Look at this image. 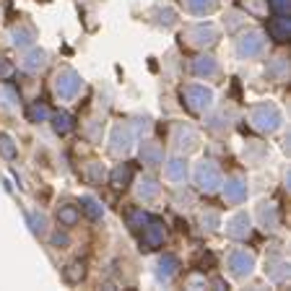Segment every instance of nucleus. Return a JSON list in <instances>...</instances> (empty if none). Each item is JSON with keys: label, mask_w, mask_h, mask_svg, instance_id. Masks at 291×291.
Returning a JSON list of instances; mask_svg holds the SVG:
<instances>
[{"label": "nucleus", "mask_w": 291, "mask_h": 291, "mask_svg": "<svg viewBox=\"0 0 291 291\" xmlns=\"http://www.w3.org/2000/svg\"><path fill=\"white\" fill-rule=\"evenodd\" d=\"M250 122H252V125H255L257 130H263V133H273V130H278V128H281L283 115H281V110H278L275 104L263 102V104L252 107V112H250Z\"/></svg>", "instance_id": "1"}, {"label": "nucleus", "mask_w": 291, "mask_h": 291, "mask_svg": "<svg viewBox=\"0 0 291 291\" xmlns=\"http://www.w3.org/2000/svg\"><path fill=\"white\" fill-rule=\"evenodd\" d=\"M81 88H83V81H81V75L75 73L73 68H63L55 75V94H57V99H65V102L75 99Z\"/></svg>", "instance_id": "2"}, {"label": "nucleus", "mask_w": 291, "mask_h": 291, "mask_svg": "<svg viewBox=\"0 0 291 291\" xmlns=\"http://www.w3.org/2000/svg\"><path fill=\"white\" fill-rule=\"evenodd\" d=\"M185 104L190 107L192 112H206L211 110V104H213V91L208 86H201V83H192L185 88Z\"/></svg>", "instance_id": "3"}, {"label": "nucleus", "mask_w": 291, "mask_h": 291, "mask_svg": "<svg viewBox=\"0 0 291 291\" xmlns=\"http://www.w3.org/2000/svg\"><path fill=\"white\" fill-rule=\"evenodd\" d=\"M226 268L234 278H247V275L255 270V255L247 252V250H234L229 252V260H226Z\"/></svg>", "instance_id": "4"}, {"label": "nucleus", "mask_w": 291, "mask_h": 291, "mask_svg": "<svg viewBox=\"0 0 291 291\" xmlns=\"http://www.w3.org/2000/svg\"><path fill=\"white\" fill-rule=\"evenodd\" d=\"M195 182L198 187L206 190V192H213L219 185H221V169L213 161H201L195 169Z\"/></svg>", "instance_id": "5"}, {"label": "nucleus", "mask_w": 291, "mask_h": 291, "mask_svg": "<svg viewBox=\"0 0 291 291\" xmlns=\"http://www.w3.org/2000/svg\"><path fill=\"white\" fill-rule=\"evenodd\" d=\"M185 39L192 44V47H211V44H216L219 32H216L213 24H192L185 32Z\"/></svg>", "instance_id": "6"}, {"label": "nucleus", "mask_w": 291, "mask_h": 291, "mask_svg": "<svg viewBox=\"0 0 291 291\" xmlns=\"http://www.w3.org/2000/svg\"><path fill=\"white\" fill-rule=\"evenodd\" d=\"M133 130H130V125L125 122V125H115L112 128V135H110V154H115V156H120V154H125V151L130 148V143H133Z\"/></svg>", "instance_id": "7"}, {"label": "nucleus", "mask_w": 291, "mask_h": 291, "mask_svg": "<svg viewBox=\"0 0 291 291\" xmlns=\"http://www.w3.org/2000/svg\"><path fill=\"white\" fill-rule=\"evenodd\" d=\"M265 47V39L260 32H247V34H242L239 42H237V52L242 57H257L260 52H263Z\"/></svg>", "instance_id": "8"}, {"label": "nucleus", "mask_w": 291, "mask_h": 291, "mask_svg": "<svg viewBox=\"0 0 291 291\" xmlns=\"http://www.w3.org/2000/svg\"><path fill=\"white\" fill-rule=\"evenodd\" d=\"M164 239H166V226L159 224V221H146L143 237H141L143 250H156V247H161Z\"/></svg>", "instance_id": "9"}, {"label": "nucleus", "mask_w": 291, "mask_h": 291, "mask_svg": "<svg viewBox=\"0 0 291 291\" xmlns=\"http://www.w3.org/2000/svg\"><path fill=\"white\" fill-rule=\"evenodd\" d=\"M250 232H252V221H250V216L244 211L234 213V216L226 221V234L232 239H247Z\"/></svg>", "instance_id": "10"}, {"label": "nucleus", "mask_w": 291, "mask_h": 291, "mask_svg": "<svg viewBox=\"0 0 291 291\" xmlns=\"http://www.w3.org/2000/svg\"><path fill=\"white\" fill-rule=\"evenodd\" d=\"M247 182H244L242 177H229L226 185H224V198L226 203H244L247 201Z\"/></svg>", "instance_id": "11"}, {"label": "nucleus", "mask_w": 291, "mask_h": 291, "mask_svg": "<svg viewBox=\"0 0 291 291\" xmlns=\"http://www.w3.org/2000/svg\"><path fill=\"white\" fill-rule=\"evenodd\" d=\"M164 177H166V182H172V185H182V182L187 179V161L179 156L169 159L164 166Z\"/></svg>", "instance_id": "12"}, {"label": "nucleus", "mask_w": 291, "mask_h": 291, "mask_svg": "<svg viewBox=\"0 0 291 291\" xmlns=\"http://www.w3.org/2000/svg\"><path fill=\"white\" fill-rule=\"evenodd\" d=\"M265 275L273 283H283L288 278V263L283 257H268L265 260Z\"/></svg>", "instance_id": "13"}, {"label": "nucleus", "mask_w": 291, "mask_h": 291, "mask_svg": "<svg viewBox=\"0 0 291 291\" xmlns=\"http://www.w3.org/2000/svg\"><path fill=\"white\" fill-rule=\"evenodd\" d=\"M177 268H179V260H177L174 255H164L159 263H156V281H159V283L172 281L174 275H177Z\"/></svg>", "instance_id": "14"}, {"label": "nucleus", "mask_w": 291, "mask_h": 291, "mask_svg": "<svg viewBox=\"0 0 291 291\" xmlns=\"http://www.w3.org/2000/svg\"><path fill=\"white\" fill-rule=\"evenodd\" d=\"M174 146L179 151H192L198 146V133L190 128V125H179L174 130Z\"/></svg>", "instance_id": "15"}, {"label": "nucleus", "mask_w": 291, "mask_h": 291, "mask_svg": "<svg viewBox=\"0 0 291 291\" xmlns=\"http://www.w3.org/2000/svg\"><path fill=\"white\" fill-rule=\"evenodd\" d=\"M141 161H143L146 166H159V164H164V148H161L159 143H154V141H146V143L141 146Z\"/></svg>", "instance_id": "16"}, {"label": "nucleus", "mask_w": 291, "mask_h": 291, "mask_svg": "<svg viewBox=\"0 0 291 291\" xmlns=\"http://www.w3.org/2000/svg\"><path fill=\"white\" fill-rule=\"evenodd\" d=\"M192 73L198 78H213V75L219 73V63L211 55H201V57H195V63H192Z\"/></svg>", "instance_id": "17"}, {"label": "nucleus", "mask_w": 291, "mask_h": 291, "mask_svg": "<svg viewBox=\"0 0 291 291\" xmlns=\"http://www.w3.org/2000/svg\"><path fill=\"white\" fill-rule=\"evenodd\" d=\"M257 221H260L263 229H278V208H275L273 203H260Z\"/></svg>", "instance_id": "18"}, {"label": "nucleus", "mask_w": 291, "mask_h": 291, "mask_svg": "<svg viewBox=\"0 0 291 291\" xmlns=\"http://www.w3.org/2000/svg\"><path fill=\"white\" fill-rule=\"evenodd\" d=\"M268 34H270V39H275V42H286L288 39V34H291V24H288V19L281 16L278 19H273L270 24H268Z\"/></svg>", "instance_id": "19"}, {"label": "nucleus", "mask_w": 291, "mask_h": 291, "mask_svg": "<svg viewBox=\"0 0 291 291\" xmlns=\"http://www.w3.org/2000/svg\"><path fill=\"white\" fill-rule=\"evenodd\" d=\"M44 65H47V52L44 50H32V52H26V57L21 60V68L29 70V73H37Z\"/></svg>", "instance_id": "20"}, {"label": "nucleus", "mask_w": 291, "mask_h": 291, "mask_svg": "<svg viewBox=\"0 0 291 291\" xmlns=\"http://www.w3.org/2000/svg\"><path fill=\"white\" fill-rule=\"evenodd\" d=\"M130 179H133V169H130V164H117L112 174H110V185L112 187H128L130 185Z\"/></svg>", "instance_id": "21"}, {"label": "nucleus", "mask_w": 291, "mask_h": 291, "mask_svg": "<svg viewBox=\"0 0 291 291\" xmlns=\"http://www.w3.org/2000/svg\"><path fill=\"white\" fill-rule=\"evenodd\" d=\"M159 192H161V185L156 179L143 177L141 182H138V198H141V201H156Z\"/></svg>", "instance_id": "22"}, {"label": "nucleus", "mask_w": 291, "mask_h": 291, "mask_svg": "<svg viewBox=\"0 0 291 291\" xmlns=\"http://www.w3.org/2000/svg\"><path fill=\"white\" fill-rule=\"evenodd\" d=\"M34 39H37V34H34V29L32 26H19V29H13V44H16V47H32L34 44Z\"/></svg>", "instance_id": "23"}, {"label": "nucleus", "mask_w": 291, "mask_h": 291, "mask_svg": "<svg viewBox=\"0 0 291 291\" xmlns=\"http://www.w3.org/2000/svg\"><path fill=\"white\" fill-rule=\"evenodd\" d=\"M219 6V0H185V8L195 16H206V13H213Z\"/></svg>", "instance_id": "24"}, {"label": "nucleus", "mask_w": 291, "mask_h": 291, "mask_svg": "<svg viewBox=\"0 0 291 291\" xmlns=\"http://www.w3.org/2000/svg\"><path fill=\"white\" fill-rule=\"evenodd\" d=\"M268 156V148L263 143H257V141H250L247 146H244V159H247L250 164H260Z\"/></svg>", "instance_id": "25"}, {"label": "nucleus", "mask_w": 291, "mask_h": 291, "mask_svg": "<svg viewBox=\"0 0 291 291\" xmlns=\"http://www.w3.org/2000/svg\"><path fill=\"white\" fill-rule=\"evenodd\" d=\"M78 219H81V213H78V208L75 206H63L57 211V221L63 224V226H75L78 224Z\"/></svg>", "instance_id": "26"}, {"label": "nucleus", "mask_w": 291, "mask_h": 291, "mask_svg": "<svg viewBox=\"0 0 291 291\" xmlns=\"http://www.w3.org/2000/svg\"><path fill=\"white\" fill-rule=\"evenodd\" d=\"M26 221H29V229H32L34 237H44V234H47V219H44L42 213H29Z\"/></svg>", "instance_id": "27"}, {"label": "nucleus", "mask_w": 291, "mask_h": 291, "mask_svg": "<svg viewBox=\"0 0 291 291\" xmlns=\"http://www.w3.org/2000/svg\"><path fill=\"white\" fill-rule=\"evenodd\" d=\"M52 128H55V133H57V135H65V133H70V130H73V117H70L68 112H60V115H55V117H52Z\"/></svg>", "instance_id": "28"}, {"label": "nucleus", "mask_w": 291, "mask_h": 291, "mask_svg": "<svg viewBox=\"0 0 291 291\" xmlns=\"http://www.w3.org/2000/svg\"><path fill=\"white\" fill-rule=\"evenodd\" d=\"M81 206H83V211L88 213L91 219H102V216H104V208H102V203L96 201V198L83 195V198H81Z\"/></svg>", "instance_id": "29"}, {"label": "nucleus", "mask_w": 291, "mask_h": 291, "mask_svg": "<svg viewBox=\"0 0 291 291\" xmlns=\"http://www.w3.org/2000/svg\"><path fill=\"white\" fill-rule=\"evenodd\" d=\"M63 275H65L68 283H81V278L86 275V265H83V263H70V265L63 270Z\"/></svg>", "instance_id": "30"}, {"label": "nucleus", "mask_w": 291, "mask_h": 291, "mask_svg": "<svg viewBox=\"0 0 291 291\" xmlns=\"http://www.w3.org/2000/svg\"><path fill=\"white\" fill-rule=\"evenodd\" d=\"M268 73L273 75V78H286V73H288V60L286 57H275L273 63H270V68H268Z\"/></svg>", "instance_id": "31"}, {"label": "nucleus", "mask_w": 291, "mask_h": 291, "mask_svg": "<svg viewBox=\"0 0 291 291\" xmlns=\"http://www.w3.org/2000/svg\"><path fill=\"white\" fill-rule=\"evenodd\" d=\"M16 143H13V138L8 135V133H0V154H3L6 159H13L16 156Z\"/></svg>", "instance_id": "32"}, {"label": "nucleus", "mask_w": 291, "mask_h": 291, "mask_svg": "<svg viewBox=\"0 0 291 291\" xmlns=\"http://www.w3.org/2000/svg\"><path fill=\"white\" fill-rule=\"evenodd\" d=\"M47 117H50V110H47L44 104L34 102L32 107H29V120H32V122H44Z\"/></svg>", "instance_id": "33"}, {"label": "nucleus", "mask_w": 291, "mask_h": 291, "mask_svg": "<svg viewBox=\"0 0 291 291\" xmlns=\"http://www.w3.org/2000/svg\"><path fill=\"white\" fill-rule=\"evenodd\" d=\"M201 224H203V229H208V232H216V229L221 226V216L216 211H206L201 216Z\"/></svg>", "instance_id": "34"}, {"label": "nucleus", "mask_w": 291, "mask_h": 291, "mask_svg": "<svg viewBox=\"0 0 291 291\" xmlns=\"http://www.w3.org/2000/svg\"><path fill=\"white\" fill-rule=\"evenodd\" d=\"M146 221H148V216L143 211H133L130 216H128V226L130 229H141V226H146Z\"/></svg>", "instance_id": "35"}, {"label": "nucleus", "mask_w": 291, "mask_h": 291, "mask_svg": "<svg viewBox=\"0 0 291 291\" xmlns=\"http://www.w3.org/2000/svg\"><path fill=\"white\" fill-rule=\"evenodd\" d=\"M86 177H88L91 182H102V179H104L102 164H96V161H94V164H88V166H86Z\"/></svg>", "instance_id": "36"}, {"label": "nucleus", "mask_w": 291, "mask_h": 291, "mask_svg": "<svg viewBox=\"0 0 291 291\" xmlns=\"http://www.w3.org/2000/svg\"><path fill=\"white\" fill-rule=\"evenodd\" d=\"M226 19H229V21H224V24H226L229 32H234V29H239V26H242V16H239V13H229Z\"/></svg>", "instance_id": "37"}, {"label": "nucleus", "mask_w": 291, "mask_h": 291, "mask_svg": "<svg viewBox=\"0 0 291 291\" xmlns=\"http://www.w3.org/2000/svg\"><path fill=\"white\" fill-rule=\"evenodd\" d=\"M151 125H148V120L143 117V120H135L133 125H130V130H133V135H141V133H146Z\"/></svg>", "instance_id": "38"}, {"label": "nucleus", "mask_w": 291, "mask_h": 291, "mask_svg": "<svg viewBox=\"0 0 291 291\" xmlns=\"http://www.w3.org/2000/svg\"><path fill=\"white\" fill-rule=\"evenodd\" d=\"M247 11H252V13H265V8H263V3H260V0H250V3H247Z\"/></svg>", "instance_id": "39"}, {"label": "nucleus", "mask_w": 291, "mask_h": 291, "mask_svg": "<svg viewBox=\"0 0 291 291\" xmlns=\"http://www.w3.org/2000/svg\"><path fill=\"white\" fill-rule=\"evenodd\" d=\"M52 244H55V247H60V244L65 247V244H68V234H60V232H57V234L52 237Z\"/></svg>", "instance_id": "40"}, {"label": "nucleus", "mask_w": 291, "mask_h": 291, "mask_svg": "<svg viewBox=\"0 0 291 291\" xmlns=\"http://www.w3.org/2000/svg\"><path fill=\"white\" fill-rule=\"evenodd\" d=\"M273 8L278 13H286L288 11V0H273Z\"/></svg>", "instance_id": "41"}, {"label": "nucleus", "mask_w": 291, "mask_h": 291, "mask_svg": "<svg viewBox=\"0 0 291 291\" xmlns=\"http://www.w3.org/2000/svg\"><path fill=\"white\" fill-rule=\"evenodd\" d=\"M8 73H11V68H8V65H0V75H8Z\"/></svg>", "instance_id": "42"}]
</instances>
